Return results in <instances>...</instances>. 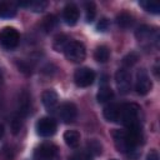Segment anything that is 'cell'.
I'll list each match as a JSON object with an SVG mask.
<instances>
[{"mask_svg": "<svg viewBox=\"0 0 160 160\" xmlns=\"http://www.w3.org/2000/svg\"><path fill=\"white\" fill-rule=\"evenodd\" d=\"M145 160H159V154L156 150H150V152L146 155Z\"/></svg>", "mask_w": 160, "mask_h": 160, "instance_id": "cell-28", "label": "cell"}, {"mask_svg": "<svg viewBox=\"0 0 160 160\" xmlns=\"http://www.w3.org/2000/svg\"><path fill=\"white\" fill-rule=\"evenodd\" d=\"M4 136V126L0 124V139Z\"/></svg>", "mask_w": 160, "mask_h": 160, "instance_id": "cell-30", "label": "cell"}, {"mask_svg": "<svg viewBox=\"0 0 160 160\" xmlns=\"http://www.w3.org/2000/svg\"><path fill=\"white\" fill-rule=\"evenodd\" d=\"M68 160H88V158H86L84 154H74V155H71Z\"/></svg>", "mask_w": 160, "mask_h": 160, "instance_id": "cell-29", "label": "cell"}, {"mask_svg": "<svg viewBox=\"0 0 160 160\" xmlns=\"http://www.w3.org/2000/svg\"><path fill=\"white\" fill-rule=\"evenodd\" d=\"M64 141L70 148H76L80 144V134L76 130H68L64 132Z\"/></svg>", "mask_w": 160, "mask_h": 160, "instance_id": "cell-18", "label": "cell"}, {"mask_svg": "<svg viewBox=\"0 0 160 160\" xmlns=\"http://www.w3.org/2000/svg\"><path fill=\"white\" fill-rule=\"evenodd\" d=\"M139 114H140V106L134 104V102H129V104H124L122 106H120V120L128 129L130 128H135L139 126Z\"/></svg>", "mask_w": 160, "mask_h": 160, "instance_id": "cell-1", "label": "cell"}, {"mask_svg": "<svg viewBox=\"0 0 160 160\" xmlns=\"http://www.w3.org/2000/svg\"><path fill=\"white\" fill-rule=\"evenodd\" d=\"M35 130H36V134L41 138H49V136H52L56 131V122L54 119L49 118V116H45V118H41L36 121V125H35Z\"/></svg>", "mask_w": 160, "mask_h": 160, "instance_id": "cell-6", "label": "cell"}, {"mask_svg": "<svg viewBox=\"0 0 160 160\" xmlns=\"http://www.w3.org/2000/svg\"><path fill=\"white\" fill-rule=\"evenodd\" d=\"M41 100H42V104L46 108L48 111H52L56 105H58V101H59V98H58V94L55 90L52 89H48L42 92L41 95Z\"/></svg>", "mask_w": 160, "mask_h": 160, "instance_id": "cell-12", "label": "cell"}, {"mask_svg": "<svg viewBox=\"0 0 160 160\" xmlns=\"http://www.w3.org/2000/svg\"><path fill=\"white\" fill-rule=\"evenodd\" d=\"M108 28H109V20H108L106 18L100 19V21H99V22H98V25H96V30H98V31L104 32V31H106V30H108Z\"/></svg>", "mask_w": 160, "mask_h": 160, "instance_id": "cell-27", "label": "cell"}, {"mask_svg": "<svg viewBox=\"0 0 160 160\" xmlns=\"http://www.w3.org/2000/svg\"><path fill=\"white\" fill-rule=\"evenodd\" d=\"M152 88L150 76L145 69H140L136 72V80H135V90L139 95H146Z\"/></svg>", "mask_w": 160, "mask_h": 160, "instance_id": "cell-7", "label": "cell"}, {"mask_svg": "<svg viewBox=\"0 0 160 160\" xmlns=\"http://www.w3.org/2000/svg\"><path fill=\"white\" fill-rule=\"evenodd\" d=\"M20 35L15 28L6 26L0 31V45L6 50H12L18 46Z\"/></svg>", "mask_w": 160, "mask_h": 160, "instance_id": "cell-4", "label": "cell"}, {"mask_svg": "<svg viewBox=\"0 0 160 160\" xmlns=\"http://www.w3.org/2000/svg\"><path fill=\"white\" fill-rule=\"evenodd\" d=\"M94 58L98 62H106L110 58V50L108 49V46L105 45H100L95 49L94 52Z\"/></svg>", "mask_w": 160, "mask_h": 160, "instance_id": "cell-20", "label": "cell"}, {"mask_svg": "<svg viewBox=\"0 0 160 160\" xmlns=\"http://www.w3.org/2000/svg\"><path fill=\"white\" fill-rule=\"evenodd\" d=\"M135 36L139 40V42H145V41L150 42L155 36V30H152V28L148 25H142L136 30Z\"/></svg>", "mask_w": 160, "mask_h": 160, "instance_id": "cell-15", "label": "cell"}, {"mask_svg": "<svg viewBox=\"0 0 160 160\" xmlns=\"http://www.w3.org/2000/svg\"><path fill=\"white\" fill-rule=\"evenodd\" d=\"M85 10H86V21L88 22H91L95 18V14H96V9H95V4L94 2H86L85 4Z\"/></svg>", "mask_w": 160, "mask_h": 160, "instance_id": "cell-25", "label": "cell"}, {"mask_svg": "<svg viewBox=\"0 0 160 160\" xmlns=\"http://www.w3.org/2000/svg\"><path fill=\"white\" fill-rule=\"evenodd\" d=\"M111 160H115V159H111Z\"/></svg>", "mask_w": 160, "mask_h": 160, "instance_id": "cell-31", "label": "cell"}, {"mask_svg": "<svg viewBox=\"0 0 160 160\" xmlns=\"http://www.w3.org/2000/svg\"><path fill=\"white\" fill-rule=\"evenodd\" d=\"M132 22H134V18H132L129 12L122 11V12H120V14L116 16V24H118L121 29H128V28H130V26L132 25Z\"/></svg>", "mask_w": 160, "mask_h": 160, "instance_id": "cell-19", "label": "cell"}, {"mask_svg": "<svg viewBox=\"0 0 160 160\" xmlns=\"http://www.w3.org/2000/svg\"><path fill=\"white\" fill-rule=\"evenodd\" d=\"M104 118L110 122H116L120 120V106L118 104H109L104 108Z\"/></svg>", "mask_w": 160, "mask_h": 160, "instance_id": "cell-13", "label": "cell"}, {"mask_svg": "<svg viewBox=\"0 0 160 160\" xmlns=\"http://www.w3.org/2000/svg\"><path fill=\"white\" fill-rule=\"evenodd\" d=\"M136 61H138V55H136L135 52H130V54H128V55L122 59V62H124L125 66H132Z\"/></svg>", "mask_w": 160, "mask_h": 160, "instance_id": "cell-26", "label": "cell"}, {"mask_svg": "<svg viewBox=\"0 0 160 160\" xmlns=\"http://www.w3.org/2000/svg\"><path fill=\"white\" fill-rule=\"evenodd\" d=\"M62 19H64L66 25H69V26L75 25L79 20V9H78V6L74 5V4H68L64 8V11H62Z\"/></svg>", "mask_w": 160, "mask_h": 160, "instance_id": "cell-11", "label": "cell"}, {"mask_svg": "<svg viewBox=\"0 0 160 160\" xmlns=\"http://www.w3.org/2000/svg\"><path fill=\"white\" fill-rule=\"evenodd\" d=\"M115 82H116V88H118L119 92L128 94L131 89V75H130V72L125 68L119 69L115 74Z\"/></svg>", "mask_w": 160, "mask_h": 160, "instance_id": "cell-9", "label": "cell"}, {"mask_svg": "<svg viewBox=\"0 0 160 160\" xmlns=\"http://www.w3.org/2000/svg\"><path fill=\"white\" fill-rule=\"evenodd\" d=\"M58 115L60 118V120L62 122H71L75 120L76 114H78V109L72 102H64L59 106L58 109Z\"/></svg>", "mask_w": 160, "mask_h": 160, "instance_id": "cell-10", "label": "cell"}, {"mask_svg": "<svg viewBox=\"0 0 160 160\" xmlns=\"http://www.w3.org/2000/svg\"><path fill=\"white\" fill-rule=\"evenodd\" d=\"M95 80V72L90 68H80L74 74V81L80 88L90 86Z\"/></svg>", "mask_w": 160, "mask_h": 160, "instance_id": "cell-8", "label": "cell"}, {"mask_svg": "<svg viewBox=\"0 0 160 160\" xmlns=\"http://www.w3.org/2000/svg\"><path fill=\"white\" fill-rule=\"evenodd\" d=\"M65 58L72 62H81L85 59V46L80 41H69L64 49Z\"/></svg>", "mask_w": 160, "mask_h": 160, "instance_id": "cell-3", "label": "cell"}, {"mask_svg": "<svg viewBox=\"0 0 160 160\" xmlns=\"http://www.w3.org/2000/svg\"><path fill=\"white\" fill-rule=\"evenodd\" d=\"M111 135H112V139H114L115 148L118 149L119 152L131 155L135 151L136 145L134 144V141L129 136L128 131H125V130H114L111 132Z\"/></svg>", "mask_w": 160, "mask_h": 160, "instance_id": "cell-2", "label": "cell"}, {"mask_svg": "<svg viewBox=\"0 0 160 160\" xmlns=\"http://www.w3.org/2000/svg\"><path fill=\"white\" fill-rule=\"evenodd\" d=\"M59 155V149L51 142L40 144L34 151V160H56Z\"/></svg>", "mask_w": 160, "mask_h": 160, "instance_id": "cell-5", "label": "cell"}, {"mask_svg": "<svg viewBox=\"0 0 160 160\" xmlns=\"http://www.w3.org/2000/svg\"><path fill=\"white\" fill-rule=\"evenodd\" d=\"M114 96V92L111 90V88L106 84V79L104 80V82L100 85V89L98 91V95H96V99H98V102L100 104H104V102H108L112 99Z\"/></svg>", "mask_w": 160, "mask_h": 160, "instance_id": "cell-16", "label": "cell"}, {"mask_svg": "<svg viewBox=\"0 0 160 160\" xmlns=\"http://www.w3.org/2000/svg\"><path fill=\"white\" fill-rule=\"evenodd\" d=\"M68 38L65 35H58L54 40V44H52V48L56 50V51H64L65 46L68 45Z\"/></svg>", "mask_w": 160, "mask_h": 160, "instance_id": "cell-23", "label": "cell"}, {"mask_svg": "<svg viewBox=\"0 0 160 160\" xmlns=\"http://www.w3.org/2000/svg\"><path fill=\"white\" fill-rule=\"evenodd\" d=\"M86 149H88V152L90 155H100L101 151H102V146L100 144V141H98L96 139H91L88 141L86 144Z\"/></svg>", "mask_w": 160, "mask_h": 160, "instance_id": "cell-22", "label": "cell"}, {"mask_svg": "<svg viewBox=\"0 0 160 160\" xmlns=\"http://www.w3.org/2000/svg\"><path fill=\"white\" fill-rule=\"evenodd\" d=\"M18 5L12 1H1L0 2V18L10 19L16 15Z\"/></svg>", "mask_w": 160, "mask_h": 160, "instance_id": "cell-14", "label": "cell"}, {"mask_svg": "<svg viewBox=\"0 0 160 160\" xmlns=\"http://www.w3.org/2000/svg\"><path fill=\"white\" fill-rule=\"evenodd\" d=\"M139 5L148 12H151V14L160 12V5L154 0H141V1H139Z\"/></svg>", "mask_w": 160, "mask_h": 160, "instance_id": "cell-21", "label": "cell"}, {"mask_svg": "<svg viewBox=\"0 0 160 160\" xmlns=\"http://www.w3.org/2000/svg\"><path fill=\"white\" fill-rule=\"evenodd\" d=\"M55 25H56V18L54 15H48L42 21V28L46 32L51 31L55 28Z\"/></svg>", "mask_w": 160, "mask_h": 160, "instance_id": "cell-24", "label": "cell"}, {"mask_svg": "<svg viewBox=\"0 0 160 160\" xmlns=\"http://www.w3.org/2000/svg\"><path fill=\"white\" fill-rule=\"evenodd\" d=\"M16 5L21 6V8H28L31 11H35V12H41L46 9L48 2L44 1V0H35V1H20Z\"/></svg>", "mask_w": 160, "mask_h": 160, "instance_id": "cell-17", "label": "cell"}]
</instances>
